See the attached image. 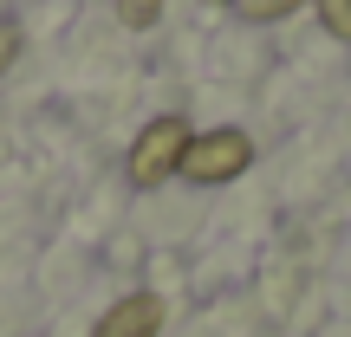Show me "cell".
<instances>
[{
    "instance_id": "52a82bcc",
    "label": "cell",
    "mask_w": 351,
    "mask_h": 337,
    "mask_svg": "<svg viewBox=\"0 0 351 337\" xmlns=\"http://www.w3.org/2000/svg\"><path fill=\"white\" fill-rule=\"evenodd\" d=\"M13 59H20V26H13V20H0V72H7Z\"/></svg>"
},
{
    "instance_id": "8992f818",
    "label": "cell",
    "mask_w": 351,
    "mask_h": 337,
    "mask_svg": "<svg viewBox=\"0 0 351 337\" xmlns=\"http://www.w3.org/2000/svg\"><path fill=\"white\" fill-rule=\"evenodd\" d=\"M319 13H326V26L339 39H351V0H319Z\"/></svg>"
},
{
    "instance_id": "277c9868",
    "label": "cell",
    "mask_w": 351,
    "mask_h": 337,
    "mask_svg": "<svg viewBox=\"0 0 351 337\" xmlns=\"http://www.w3.org/2000/svg\"><path fill=\"white\" fill-rule=\"evenodd\" d=\"M117 20H124L130 33H150V26L163 20V0H117Z\"/></svg>"
},
{
    "instance_id": "3957f363",
    "label": "cell",
    "mask_w": 351,
    "mask_h": 337,
    "mask_svg": "<svg viewBox=\"0 0 351 337\" xmlns=\"http://www.w3.org/2000/svg\"><path fill=\"white\" fill-rule=\"evenodd\" d=\"M156 331H163V299L156 292H130V299H117L98 318L91 337H156Z\"/></svg>"
},
{
    "instance_id": "6da1fadb",
    "label": "cell",
    "mask_w": 351,
    "mask_h": 337,
    "mask_svg": "<svg viewBox=\"0 0 351 337\" xmlns=\"http://www.w3.org/2000/svg\"><path fill=\"white\" fill-rule=\"evenodd\" d=\"M247 163H254V143L241 137V130H202V137H189V150H182V175L202 182V188L234 182Z\"/></svg>"
},
{
    "instance_id": "7a4b0ae2",
    "label": "cell",
    "mask_w": 351,
    "mask_h": 337,
    "mask_svg": "<svg viewBox=\"0 0 351 337\" xmlns=\"http://www.w3.org/2000/svg\"><path fill=\"white\" fill-rule=\"evenodd\" d=\"M182 150H189V124H182V117H156V124H143V137L130 143V182H137V188L169 182V175L182 169Z\"/></svg>"
},
{
    "instance_id": "5b68a950",
    "label": "cell",
    "mask_w": 351,
    "mask_h": 337,
    "mask_svg": "<svg viewBox=\"0 0 351 337\" xmlns=\"http://www.w3.org/2000/svg\"><path fill=\"white\" fill-rule=\"evenodd\" d=\"M241 20H287L293 7H306V0H234Z\"/></svg>"
}]
</instances>
